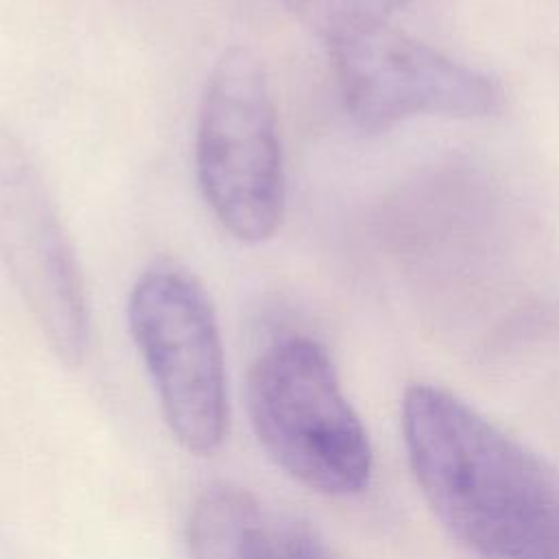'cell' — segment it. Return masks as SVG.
<instances>
[{
	"instance_id": "6da1fadb",
	"label": "cell",
	"mask_w": 559,
	"mask_h": 559,
	"mask_svg": "<svg viewBox=\"0 0 559 559\" xmlns=\"http://www.w3.org/2000/svg\"><path fill=\"white\" fill-rule=\"evenodd\" d=\"M402 430L441 524L480 559H559V474L456 395L408 386Z\"/></svg>"
},
{
	"instance_id": "7a4b0ae2",
	"label": "cell",
	"mask_w": 559,
	"mask_h": 559,
	"mask_svg": "<svg viewBox=\"0 0 559 559\" xmlns=\"http://www.w3.org/2000/svg\"><path fill=\"white\" fill-rule=\"evenodd\" d=\"M245 404L264 452L301 485L328 496L369 485V437L317 341L286 336L266 347L249 369Z\"/></svg>"
},
{
	"instance_id": "3957f363",
	"label": "cell",
	"mask_w": 559,
	"mask_h": 559,
	"mask_svg": "<svg viewBox=\"0 0 559 559\" xmlns=\"http://www.w3.org/2000/svg\"><path fill=\"white\" fill-rule=\"evenodd\" d=\"M194 164L205 203L234 238L262 242L277 231L286 205L282 144L266 70L245 46H231L212 68Z\"/></svg>"
},
{
	"instance_id": "277c9868",
	"label": "cell",
	"mask_w": 559,
	"mask_h": 559,
	"mask_svg": "<svg viewBox=\"0 0 559 559\" xmlns=\"http://www.w3.org/2000/svg\"><path fill=\"white\" fill-rule=\"evenodd\" d=\"M127 321L175 439L194 454H212L227 435L229 400L205 288L181 269H148L129 293Z\"/></svg>"
},
{
	"instance_id": "5b68a950",
	"label": "cell",
	"mask_w": 559,
	"mask_h": 559,
	"mask_svg": "<svg viewBox=\"0 0 559 559\" xmlns=\"http://www.w3.org/2000/svg\"><path fill=\"white\" fill-rule=\"evenodd\" d=\"M325 46L343 105L367 133L413 116L485 118L504 107V90L496 79L389 22L343 33Z\"/></svg>"
},
{
	"instance_id": "8992f818",
	"label": "cell",
	"mask_w": 559,
	"mask_h": 559,
	"mask_svg": "<svg viewBox=\"0 0 559 559\" xmlns=\"http://www.w3.org/2000/svg\"><path fill=\"white\" fill-rule=\"evenodd\" d=\"M0 258L59 360L90 347L83 275L59 212L24 148L0 135Z\"/></svg>"
},
{
	"instance_id": "52a82bcc",
	"label": "cell",
	"mask_w": 559,
	"mask_h": 559,
	"mask_svg": "<svg viewBox=\"0 0 559 559\" xmlns=\"http://www.w3.org/2000/svg\"><path fill=\"white\" fill-rule=\"evenodd\" d=\"M190 559H275L258 500L236 485L205 489L188 518Z\"/></svg>"
},
{
	"instance_id": "ba28073f",
	"label": "cell",
	"mask_w": 559,
	"mask_h": 559,
	"mask_svg": "<svg viewBox=\"0 0 559 559\" xmlns=\"http://www.w3.org/2000/svg\"><path fill=\"white\" fill-rule=\"evenodd\" d=\"M411 0H282V4L323 41L343 33L389 22Z\"/></svg>"
},
{
	"instance_id": "9c48e42d",
	"label": "cell",
	"mask_w": 559,
	"mask_h": 559,
	"mask_svg": "<svg viewBox=\"0 0 559 559\" xmlns=\"http://www.w3.org/2000/svg\"><path fill=\"white\" fill-rule=\"evenodd\" d=\"M275 559H334L323 539L304 522H290L275 539Z\"/></svg>"
}]
</instances>
